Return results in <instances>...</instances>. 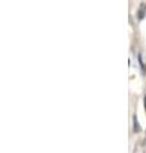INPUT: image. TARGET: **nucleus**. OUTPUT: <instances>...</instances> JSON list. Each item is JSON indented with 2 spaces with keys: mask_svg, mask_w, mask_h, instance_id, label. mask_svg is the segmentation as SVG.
I'll return each instance as SVG.
<instances>
[{
  "mask_svg": "<svg viewBox=\"0 0 146 153\" xmlns=\"http://www.w3.org/2000/svg\"><path fill=\"white\" fill-rule=\"evenodd\" d=\"M145 16H146V4H141L137 12V18L141 21V19L145 18Z\"/></svg>",
  "mask_w": 146,
  "mask_h": 153,
  "instance_id": "obj_1",
  "label": "nucleus"
},
{
  "mask_svg": "<svg viewBox=\"0 0 146 153\" xmlns=\"http://www.w3.org/2000/svg\"><path fill=\"white\" fill-rule=\"evenodd\" d=\"M133 123H135V131L137 133L140 131V125H138V123H137V117L133 116Z\"/></svg>",
  "mask_w": 146,
  "mask_h": 153,
  "instance_id": "obj_2",
  "label": "nucleus"
},
{
  "mask_svg": "<svg viewBox=\"0 0 146 153\" xmlns=\"http://www.w3.org/2000/svg\"><path fill=\"white\" fill-rule=\"evenodd\" d=\"M144 106H145V110H146V93H145V97H144Z\"/></svg>",
  "mask_w": 146,
  "mask_h": 153,
  "instance_id": "obj_3",
  "label": "nucleus"
}]
</instances>
